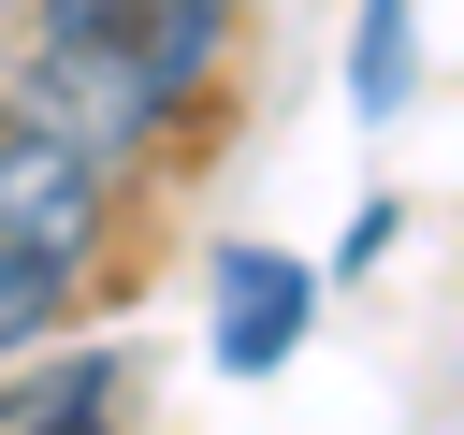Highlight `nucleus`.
Masks as SVG:
<instances>
[{
    "label": "nucleus",
    "instance_id": "obj_1",
    "mask_svg": "<svg viewBox=\"0 0 464 435\" xmlns=\"http://www.w3.org/2000/svg\"><path fill=\"white\" fill-rule=\"evenodd\" d=\"M232 44V0H29V116L130 160Z\"/></svg>",
    "mask_w": 464,
    "mask_h": 435
},
{
    "label": "nucleus",
    "instance_id": "obj_2",
    "mask_svg": "<svg viewBox=\"0 0 464 435\" xmlns=\"http://www.w3.org/2000/svg\"><path fill=\"white\" fill-rule=\"evenodd\" d=\"M102 188H116V160H87V145L44 130V116H0V348H29L44 304L87 276Z\"/></svg>",
    "mask_w": 464,
    "mask_h": 435
},
{
    "label": "nucleus",
    "instance_id": "obj_4",
    "mask_svg": "<svg viewBox=\"0 0 464 435\" xmlns=\"http://www.w3.org/2000/svg\"><path fill=\"white\" fill-rule=\"evenodd\" d=\"M0 435H116V362H44L0 392Z\"/></svg>",
    "mask_w": 464,
    "mask_h": 435
},
{
    "label": "nucleus",
    "instance_id": "obj_5",
    "mask_svg": "<svg viewBox=\"0 0 464 435\" xmlns=\"http://www.w3.org/2000/svg\"><path fill=\"white\" fill-rule=\"evenodd\" d=\"M420 0H362V44H348V116H392L406 87H420Z\"/></svg>",
    "mask_w": 464,
    "mask_h": 435
},
{
    "label": "nucleus",
    "instance_id": "obj_3",
    "mask_svg": "<svg viewBox=\"0 0 464 435\" xmlns=\"http://www.w3.org/2000/svg\"><path fill=\"white\" fill-rule=\"evenodd\" d=\"M304 319H319V261H290V246H218V276H203V348H218V377H276V362L304 348Z\"/></svg>",
    "mask_w": 464,
    "mask_h": 435
}]
</instances>
